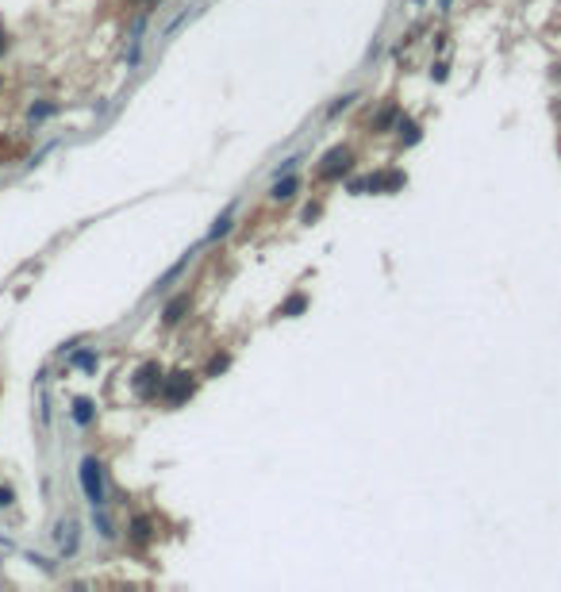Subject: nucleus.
<instances>
[{
    "instance_id": "obj_1",
    "label": "nucleus",
    "mask_w": 561,
    "mask_h": 592,
    "mask_svg": "<svg viewBox=\"0 0 561 592\" xmlns=\"http://www.w3.org/2000/svg\"><path fill=\"white\" fill-rule=\"evenodd\" d=\"M81 489H85L92 508H104V466H100L97 458L81 462Z\"/></svg>"
},
{
    "instance_id": "obj_2",
    "label": "nucleus",
    "mask_w": 561,
    "mask_h": 592,
    "mask_svg": "<svg viewBox=\"0 0 561 592\" xmlns=\"http://www.w3.org/2000/svg\"><path fill=\"white\" fill-rule=\"evenodd\" d=\"M192 389H196L192 373H169L162 381V392H158V396H162L165 404H181L185 396H192Z\"/></svg>"
},
{
    "instance_id": "obj_3",
    "label": "nucleus",
    "mask_w": 561,
    "mask_h": 592,
    "mask_svg": "<svg viewBox=\"0 0 561 592\" xmlns=\"http://www.w3.org/2000/svg\"><path fill=\"white\" fill-rule=\"evenodd\" d=\"M162 381H165L162 366H158V362H146V366L135 373V392L150 400V396H158V392H162Z\"/></svg>"
},
{
    "instance_id": "obj_4",
    "label": "nucleus",
    "mask_w": 561,
    "mask_h": 592,
    "mask_svg": "<svg viewBox=\"0 0 561 592\" xmlns=\"http://www.w3.org/2000/svg\"><path fill=\"white\" fill-rule=\"evenodd\" d=\"M350 166H354V151H346V146H335V151L323 158L319 166V177H327V181H335V177L350 174Z\"/></svg>"
},
{
    "instance_id": "obj_5",
    "label": "nucleus",
    "mask_w": 561,
    "mask_h": 592,
    "mask_svg": "<svg viewBox=\"0 0 561 592\" xmlns=\"http://www.w3.org/2000/svg\"><path fill=\"white\" fill-rule=\"evenodd\" d=\"M185 312H189V292H181V296H174V301L165 304V312H162V323H165V327L181 323V319H185Z\"/></svg>"
},
{
    "instance_id": "obj_6",
    "label": "nucleus",
    "mask_w": 561,
    "mask_h": 592,
    "mask_svg": "<svg viewBox=\"0 0 561 592\" xmlns=\"http://www.w3.org/2000/svg\"><path fill=\"white\" fill-rule=\"evenodd\" d=\"M296 189H300V181L292 174H285V177H277V181H273L269 196H273V201H292V196H296Z\"/></svg>"
},
{
    "instance_id": "obj_7",
    "label": "nucleus",
    "mask_w": 561,
    "mask_h": 592,
    "mask_svg": "<svg viewBox=\"0 0 561 592\" xmlns=\"http://www.w3.org/2000/svg\"><path fill=\"white\" fill-rule=\"evenodd\" d=\"M150 534H154V523H150L146 516H139V519H131V542H146Z\"/></svg>"
},
{
    "instance_id": "obj_8",
    "label": "nucleus",
    "mask_w": 561,
    "mask_h": 592,
    "mask_svg": "<svg viewBox=\"0 0 561 592\" xmlns=\"http://www.w3.org/2000/svg\"><path fill=\"white\" fill-rule=\"evenodd\" d=\"M304 308H308V296H304V292H296V296H289V301L280 304V316H300Z\"/></svg>"
},
{
    "instance_id": "obj_9",
    "label": "nucleus",
    "mask_w": 561,
    "mask_h": 592,
    "mask_svg": "<svg viewBox=\"0 0 561 592\" xmlns=\"http://www.w3.org/2000/svg\"><path fill=\"white\" fill-rule=\"evenodd\" d=\"M231 219H235V212L227 208V212H223L219 219H215V227H212V231H208V242H212V239H219V235H227V231H231Z\"/></svg>"
},
{
    "instance_id": "obj_10",
    "label": "nucleus",
    "mask_w": 561,
    "mask_h": 592,
    "mask_svg": "<svg viewBox=\"0 0 561 592\" xmlns=\"http://www.w3.org/2000/svg\"><path fill=\"white\" fill-rule=\"evenodd\" d=\"M92 416H97L92 400H85V396H81V400L74 404V419H77V423H92Z\"/></svg>"
},
{
    "instance_id": "obj_11",
    "label": "nucleus",
    "mask_w": 561,
    "mask_h": 592,
    "mask_svg": "<svg viewBox=\"0 0 561 592\" xmlns=\"http://www.w3.org/2000/svg\"><path fill=\"white\" fill-rule=\"evenodd\" d=\"M400 139L408 142V146H412V142H419V124H415V119H400Z\"/></svg>"
},
{
    "instance_id": "obj_12",
    "label": "nucleus",
    "mask_w": 561,
    "mask_h": 592,
    "mask_svg": "<svg viewBox=\"0 0 561 592\" xmlns=\"http://www.w3.org/2000/svg\"><path fill=\"white\" fill-rule=\"evenodd\" d=\"M227 362H231V358H227V354H215V358H212V366H208V377L223 373V369H227Z\"/></svg>"
},
{
    "instance_id": "obj_13",
    "label": "nucleus",
    "mask_w": 561,
    "mask_h": 592,
    "mask_svg": "<svg viewBox=\"0 0 561 592\" xmlns=\"http://www.w3.org/2000/svg\"><path fill=\"white\" fill-rule=\"evenodd\" d=\"M77 366H81V369H97V354H89V350H81V354H77Z\"/></svg>"
},
{
    "instance_id": "obj_14",
    "label": "nucleus",
    "mask_w": 561,
    "mask_h": 592,
    "mask_svg": "<svg viewBox=\"0 0 561 592\" xmlns=\"http://www.w3.org/2000/svg\"><path fill=\"white\" fill-rule=\"evenodd\" d=\"M392 119H396V108L380 112V116H377V127H388V124H392Z\"/></svg>"
},
{
    "instance_id": "obj_15",
    "label": "nucleus",
    "mask_w": 561,
    "mask_h": 592,
    "mask_svg": "<svg viewBox=\"0 0 561 592\" xmlns=\"http://www.w3.org/2000/svg\"><path fill=\"white\" fill-rule=\"evenodd\" d=\"M54 112V104H39V108H31V119H42V116H50Z\"/></svg>"
},
{
    "instance_id": "obj_16",
    "label": "nucleus",
    "mask_w": 561,
    "mask_h": 592,
    "mask_svg": "<svg viewBox=\"0 0 561 592\" xmlns=\"http://www.w3.org/2000/svg\"><path fill=\"white\" fill-rule=\"evenodd\" d=\"M430 77H435V81H446V62H438V66L430 69Z\"/></svg>"
},
{
    "instance_id": "obj_17",
    "label": "nucleus",
    "mask_w": 561,
    "mask_h": 592,
    "mask_svg": "<svg viewBox=\"0 0 561 592\" xmlns=\"http://www.w3.org/2000/svg\"><path fill=\"white\" fill-rule=\"evenodd\" d=\"M12 500H16V492H12V489H0V508H4V504H12Z\"/></svg>"
},
{
    "instance_id": "obj_18",
    "label": "nucleus",
    "mask_w": 561,
    "mask_h": 592,
    "mask_svg": "<svg viewBox=\"0 0 561 592\" xmlns=\"http://www.w3.org/2000/svg\"><path fill=\"white\" fill-rule=\"evenodd\" d=\"M8 51V31H4V27H0V54Z\"/></svg>"
}]
</instances>
